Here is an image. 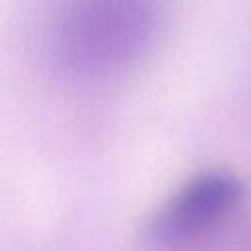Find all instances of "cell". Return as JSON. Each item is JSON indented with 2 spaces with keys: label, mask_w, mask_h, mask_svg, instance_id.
Returning <instances> with one entry per match:
<instances>
[{
  "label": "cell",
  "mask_w": 251,
  "mask_h": 251,
  "mask_svg": "<svg viewBox=\"0 0 251 251\" xmlns=\"http://www.w3.org/2000/svg\"><path fill=\"white\" fill-rule=\"evenodd\" d=\"M171 0H65L47 31L51 63L75 80H108L153 53Z\"/></svg>",
  "instance_id": "1"
},
{
  "label": "cell",
  "mask_w": 251,
  "mask_h": 251,
  "mask_svg": "<svg viewBox=\"0 0 251 251\" xmlns=\"http://www.w3.org/2000/svg\"><path fill=\"white\" fill-rule=\"evenodd\" d=\"M245 194V182L229 169L192 173L145 216L139 241L147 251H196L235 220Z\"/></svg>",
  "instance_id": "2"
},
{
  "label": "cell",
  "mask_w": 251,
  "mask_h": 251,
  "mask_svg": "<svg viewBox=\"0 0 251 251\" xmlns=\"http://www.w3.org/2000/svg\"><path fill=\"white\" fill-rule=\"evenodd\" d=\"M243 251H251V229H249V233H247V239H245V247H243Z\"/></svg>",
  "instance_id": "3"
}]
</instances>
